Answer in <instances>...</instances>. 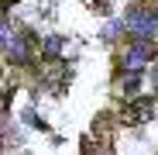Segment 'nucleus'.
<instances>
[{
	"instance_id": "2",
	"label": "nucleus",
	"mask_w": 158,
	"mask_h": 155,
	"mask_svg": "<svg viewBox=\"0 0 158 155\" xmlns=\"http://www.w3.org/2000/svg\"><path fill=\"white\" fill-rule=\"evenodd\" d=\"M114 127H117V124H114V114H110V110H100V114L93 117V131H89V135H93L103 148H110V145H114Z\"/></svg>"
},
{
	"instance_id": "3",
	"label": "nucleus",
	"mask_w": 158,
	"mask_h": 155,
	"mask_svg": "<svg viewBox=\"0 0 158 155\" xmlns=\"http://www.w3.org/2000/svg\"><path fill=\"white\" fill-rule=\"evenodd\" d=\"M83 155H93V138H83Z\"/></svg>"
},
{
	"instance_id": "4",
	"label": "nucleus",
	"mask_w": 158,
	"mask_h": 155,
	"mask_svg": "<svg viewBox=\"0 0 158 155\" xmlns=\"http://www.w3.org/2000/svg\"><path fill=\"white\" fill-rule=\"evenodd\" d=\"M4 4H7V7H10V4H17V0H4Z\"/></svg>"
},
{
	"instance_id": "1",
	"label": "nucleus",
	"mask_w": 158,
	"mask_h": 155,
	"mask_svg": "<svg viewBox=\"0 0 158 155\" xmlns=\"http://www.w3.org/2000/svg\"><path fill=\"white\" fill-rule=\"evenodd\" d=\"M151 110H155V100H151V97H138V100H131V103L120 107L117 121H120L124 127H138V124H144V121L151 117Z\"/></svg>"
}]
</instances>
